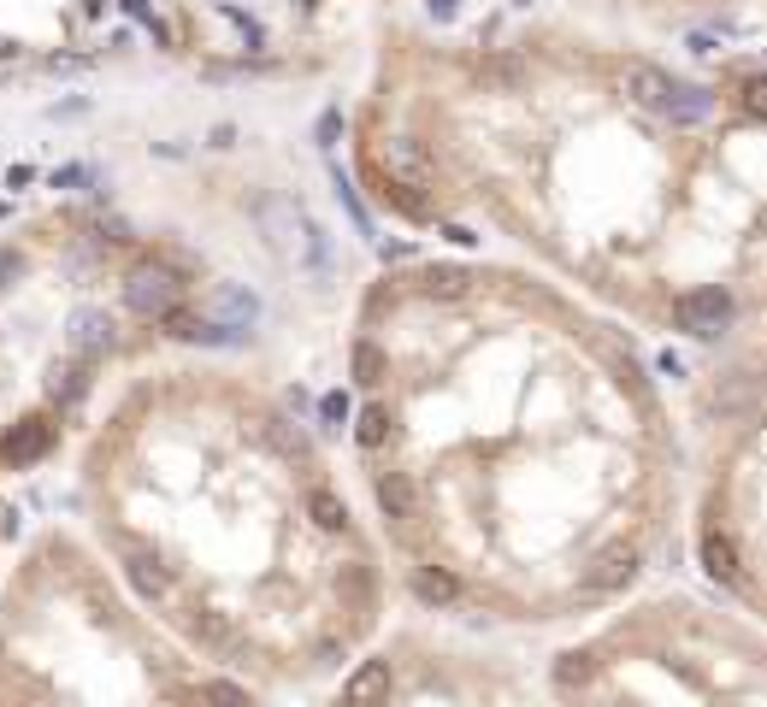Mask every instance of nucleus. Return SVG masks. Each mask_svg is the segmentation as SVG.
I'll return each instance as SVG.
<instances>
[{"instance_id": "obj_1", "label": "nucleus", "mask_w": 767, "mask_h": 707, "mask_svg": "<svg viewBox=\"0 0 767 707\" xmlns=\"http://www.w3.org/2000/svg\"><path fill=\"white\" fill-rule=\"evenodd\" d=\"M254 218H260V236L289 271H307V278H331L337 271V254L326 243V231H319L289 195H260L254 201Z\"/></svg>"}, {"instance_id": "obj_2", "label": "nucleus", "mask_w": 767, "mask_h": 707, "mask_svg": "<svg viewBox=\"0 0 767 707\" xmlns=\"http://www.w3.org/2000/svg\"><path fill=\"white\" fill-rule=\"evenodd\" d=\"M172 301H183V283H178V271H172V266L153 260V254L130 266V278H125V307H130V313L160 319Z\"/></svg>"}, {"instance_id": "obj_3", "label": "nucleus", "mask_w": 767, "mask_h": 707, "mask_svg": "<svg viewBox=\"0 0 767 707\" xmlns=\"http://www.w3.org/2000/svg\"><path fill=\"white\" fill-rule=\"evenodd\" d=\"M732 296L726 289H696V296H679L673 301V324L685 336H703V342H714V336H726L732 331Z\"/></svg>"}, {"instance_id": "obj_4", "label": "nucleus", "mask_w": 767, "mask_h": 707, "mask_svg": "<svg viewBox=\"0 0 767 707\" xmlns=\"http://www.w3.org/2000/svg\"><path fill=\"white\" fill-rule=\"evenodd\" d=\"M614 89L632 100V107H643V113H661L668 95H673V77L661 72V65H650V60H626V65H614Z\"/></svg>"}, {"instance_id": "obj_5", "label": "nucleus", "mask_w": 767, "mask_h": 707, "mask_svg": "<svg viewBox=\"0 0 767 707\" xmlns=\"http://www.w3.org/2000/svg\"><path fill=\"white\" fill-rule=\"evenodd\" d=\"M207 319H213L225 336H248V331H254V319H260V307H254L248 289L225 283V289H219V296L207 301Z\"/></svg>"}, {"instance_id": "obj_6", "label": "nucleus", "mask_w": 767, "mask_h": 707, "mask_svg": "<svg viewBox=\"0 0 767 707\" xmlns=\"http://www.w3.org/2000/svg\"><path fill=\"white\" fill-rule=\"evenodd\" d=\"M632 578H638V543H608L603 560H596V572H590V583L596 590H626Z\"/></svg>"}, {"instance_id": "obj_7", "label": "nucleus", "mask_w": 767, "mask_h": 707, "mask_svg": "<svg viewBox=\"0 0 767 707\" xmlns=\"http://www.w3.org/2000/svg\"><path fill=\"white\" fill-rule=\"evenodd\" d=\"M407 590H414L425 608H455V601H460V578H449L443 566H414Z\"/></svg>"}, {"instance_id": "obj_8", "label": "nucleus", "mask_w": 767, "mask_h": 707, "mask_svg": "<svg viewBox=\"0 0 767 707\" xmlns=\"http://www.w3.org/2000/svg\"><path fill=\"white\" fill-rule=\"evenodd\" d=\"M709 113H714V95L696 89V83H673L668 107H661V118H673V125H703Z\"/></svg>"}, {"instance_id": "obj_9", "label": "nucleus", "mask_w": 767, "mask_h": 707, "mask_svg": "<svg viewBox=\"0 0 767 707\" xmlns=\"http://www.w3.org/2000/svg\"><path fill=\"white\" fill-rule=\"evenodd\" d=\"M703 572L714 583H744V566H738V548H732L721 531H703Z\"/></svg>"}, {"instance_id": "obj_10", "label": "nucleus", "mask_w": 767, "mask_h": 707, "mask_svg": "<svg viewBox=\"0 0 767 707\" xmlns=\"http://www.w3.org/2000/svg\"><path fill=\"white\" fill-rule=\"evenodd\" d=\"M47 442H54V425H47V419H30V425H19L7 442H0V460H30V454H47Z\"/></svg>"}, {"instance_id": "obj_11", "label": "nucleus", "mask_w": 767, "mask_h": 707, "mask_svg": "<svg viewBox=\"0 0 767 707\" xmlns=\"http://www.w3.org/2000/svg\"><path fill=\"white\" fill-rule=\"evenodd\" d=\"M343 696H349V701H384V696H390V672H384V661H366V666L349 678Z\"/></svg>"}, {"instance_id": "obj_12", "label": "nucleus", "mask_w": 767, "mask_h": 707, "mask_svg": "<svg viewBox=\"0 0 767 707\" xmlns=\"http://www.w3.org/2000/svg\"><path fill=\"white\" fill-rule=\"evenodd\" d=\"M379 502H384L390 519H407V513H414V484H407L402 472H384L379 478Z\"/></svg>"}, {"instance_id": "obj_13", "label": "nucleus", "mask_w": 767, "mask_h": 707, "mask_svg": "<svg viewBox=\"0 0 767 707\" xmlns=\"http://www.w3.org/2000/svg\"><path fill=\"white\" fill-rule=\"evenodd\" d=\"M590 678H596V661L585 649H573V654H561V661H555V684L561 689H585Z\"/></svg>"}, {"instance_id": "obj_14", "label": "nucleus", "mask_w": 767, "mask_h": 707, "mask_svg": "<svg viewBox=\"0 0 767 707\" xmlns=\"http://www.w3.org/2000/svg\"><path fill=\"white\" fill-rule=\"evenodd\" d=\"M384 437H390V413H384L379 401H366L361 419H354V442H361V448H379Z\"/></svg>"}, {"instance_id": "obj_15", "label": "nucleus", "mask_w": 767, "mask_h": 707, "mask_svg": "<svg viewBox=\"0 0 767 707\" xmlns=\"http://www.w3.org/2000/svg\"><path fill=\"white\" fill-rule=\"evenodd\" d=\"M307 507H313V519L326 525V531H349V507L337 502L331 490H313V502H307Z\"/></svg>"}, {"instance_id": "obj_16", "label": "nucleus", "mask_w": 767, "mask_h": 707, "mask_svg": "<svg viewBox=\"0 0 767 707\" xmlns=\"http://www.w3.org/2000/svg\"><path fill=\"white\" fill-rule=\"evenodd\" d=\"M130 578H136V590H142V596H153V601L166 596V572H160V560L136 555V560H130Z\"/></svg>"}, {"instance_id": "obj_17", "label": "nucleus", "mask_w": 767, "mask_h": 707, "mask_svg": "<svg viewBox=\"0 0 767 707\" xmlns=\"http://www.w3.org/2000/svg\"><path fill=\"white\" fill-rule=\"evenodd\" d=\"M271 442H278V454H289V460H307V437H301V430L296 425H284V419H271Z\"/></svg>"}, {"instance_id": "obj_18", "label": "nucleus", "mask_w": 767, "mask_h": 707, "mask_svg": "<svg viewBox=\"0 0 767 707\" xmlns=\"http://www.w3.org/2000/svg\"><path fill=\"white\" fill-rule=\"evenodd\" d=\"M425 289H432V296H443V301H455V296H467V271H449V266H437L432 278H425Z\"/></svg>"}, {"instance_id": "obj_19", "label": "nucleus", "mask_w": 767, "mask_h": 707, "mask_svg": "<svg viewBox=\"0 0 767 707\" xmlns=\"http://www.w3.org/2000/svg\"><path fill=\"white\" fill-rule=\"evenodd\" d=\"M354 377H361V384H379V377H384V354L372 349V342L354 349Z\"/></svg>"}, {"instance_id": "obj_20", "label": "nucleus", "mask_w": 767, "mask_h": 707, "mask_svg": "<svg viewBox=\"0 0 767 707\" xmlns=\"http://www.w3.org/2000/svg\"><path fill=\"white\" fill-rule=\"evenodd\" d=\"M738 107L749 118H767V77H744V89H738Z\"/></svg>"}, {"instance_id": "obj_21", "label": "nucleus", "mask_w": 767, "mask_h": 707, "mask_svg": "<svg viewBox=\"0 0 767 707\" xmlns=\"http://www.w3.org/2000/svg\"><path fill=\"white\" fill-rule=\"evenodd\" d=\"M95 183H100L95 165H60L54 171V189H95Z\"/></svg>"}, {"instance_id": "obj_22", "label": "nucleus", "mask_w": 767, "mask_h": 707, "mask_svg": "<svg viewBox=\"0 0 767 707\" xmlns=\"http://www.w3.org/2000/svg\"><path fill=\"white\" fill-rule=\"evenodd\" d=\"M319 413H326L331 425H343V419H349V395H326V401H319Z\"/></svg>"}, {"instance_id": "obj_23", "label": "nucleus", "mask_w": 767, "mask_h": 707, "mask_svg": "<svg viewBox=\"0 0 767 707\" xmlns=\"http://www.w3.org/2000/svg\"><path fill=\"white\" fill-rule=\"evenodd\" d=\"M118 7H125V12H130V19H142V24H153V12H148V0H118ZM153 30H160V24H153Z\"/></svg>"}, {"instance_id": "obj_24", "label": "nucleus", "mask_w": 767, "mask_h": 707, "mask_svg": "<svg viewBox=\"0 0 767 707\" xmlns=\"http://www.w3.org/2000/svg\"><path fill=\"white\" fill-rule=\"evenodd\" d=\"M7 271H19V254H0V278H7Z\"/></svg>"}, {"instance_id": "obj_25", "label": "nucleus", "mask_w": 767, "mask_h": 707, "mask_svg": "<svg viewBox=\"0 0 767 707\" xmlns=\"http://www.w3.org/2000/svg\"><path fill=\"white\" fill-rule=\"evenodd\" d=\"M432 7H437V12H455V0H432Z\"/></svg>"}]
</instances>
